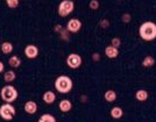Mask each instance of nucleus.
Wrapping results in <instances>:
<instances>
[{
	"label": "nucleus",
	"mask_w": 156,
	"mask_h": 122,
	"mask_svg": "<svg viewBox=\"0 0 156 122\" xmlns=\"http://www.w3.org/2000/svg\"><path fill=\"white\" fill-rule=\"evenodd\" d=\"M122 20H124L125 22H129V15H127V14H126V15H124V16H122Z\"/></svg>",
	"instance_id": "nucleus-26"
},
{
	"label": "nucleus",
	"mask_w": 156,
	"mask_h": 122,
	"mask_svg": "<svg viewBox=\"0 0 156 122\" xmlns=\"http://www.w3.org/2000/svg\"><path fill=\"white\" fill-rule=\"evenodd\" d=\"M23 54L28 59H35L37 58L40 54V49L37 48V45L35 44H27L25 47V50H23Z\"/></svg>",
	"instance_id": "nucleus-7"
},
{
	"label": "nucleus",
	"mask_w": 156,
	"mask_h": 122,
	"mask_svg": "<svg viewBox=\"0 0 156 122\" xmlns=\"http://www.w3.org/2000/svg\"><path fill=\"white\" fill-rule=\"evenodd\" d=\"M21 63H22V61H21L20 56H18V55H13V56H11V57L8 58V65L12 69H18V68H20Z\"/></svg>",
	"instance_id": "nucleus-15"
},
{
	"label": "nucleus",
	"mask_w": 156,
	"mask_h": 122,
	"mask_svg": "<svg viewBox=\"0 0 156 122\" xmlns=\"http://www.w3.org/2000/svg\"><path fill=\"white\" fill-rule=\"evenodd\" d=\"M99 58H100L99 57V54H93V59H94V61H96V59L98 61Z\"/></svg>",
	"instance_id": "nucleus-27"
},
{
	"label": "nucleus",
	"mask_w": 156,
	"mask_h": 122,
	"mask_svg": "<svg viewBox=\"0 0 156 122\" xmlns=\"http://www.w3.org/2000/svg\"><path fill=\"white\" fill-rule=\"evenodd\" d=\"M75 9V2L72 0H62L59 2L58 8H57V13L59 16L65 18L69 14H71Z\"/></svg>",
	"instance_id": "nucleus-5"
},
{
	"label": "nucleus",
	"mask_w": 156,
	"mask_h": 122,
	"mask_svg": "<svg viewBox=\"0 0 156 122\" xmlns=\"http://www.w3.org/2000/svg\"><path fill=\"white\" fill-rule=\"evenodd\" d=\"M58 108L61 112L68 113V112H70V110L72 109V103L69 100V99H62V100L59 101Z\"/></svg>",
	"instance_id": "nucleus-13"
},
{
	"label": "nucleus",
	"mask_w": 156,
	"mask_h": 122,
	"mask_svg": "<svg viewBox=\"0 0 156 122\" xmlns=\"http://www.w3.org/2000/svg\"><path fill=\"white\" fill-rule=\"evenodd\" d=\"M39 122H56V117L51 114H43V115H41L39 117Z\"/></svg>",
	"instance_id": "nucleus-19"
},
{
	"label": "nucleus",
	"mask_w": 156,
	"mask_h": 122,
	"mask_svg": "<svg viewBox=\"0 0 156 122\" xmlns=\"http://www.w3.org/2000/svg\"><path fill=\"white\" fill-rule=\"evenodd\" d=\"M155 64V59L151 57V56H146L144 59L142 61V65L144 68H150Z\"/></svg>",
	"instance_id": "nucleus-20"
},
{
	"label": "nucleus",
	"mask_w": 156,
	"mask_h": 122,
	"mask_svg": "<svg viewBox=\"0 0 156 122\" xmlns=\"http://www.w3.org/2000/svg\"><path fill=\"white\" fill-rule=\"evenodd\" d=\"M141 39L144 41H153L156 39V23L151 21L143 22L139 29Z\"/></svg>",
	"instance_id": "nucleus-2"
},
{
	"label": "nucleus",
	"mask_w": 156,
	"mask_h": 122,
	"mask_svg": "<svg viewBox=\"0 0 156 122\" xmlns=\"http://www.w3.org/2000/svg\"><path fill=\"white\" fill-rule=\"evenodd\" d=\"M4 72H5V64H4V62L0 61V75Z\"/></svg>",
	"instance_id": "nucleus-25"
},
{
	"label": "nucleus",
	"mask_w": 156,
	"mask_h": 122,
	"mask_svg": "<svg viewBox=\"0 0 156 122\" xmlns=\"http://www.w3.org/2000/svg\"><path fill=\"white\" fill-rule=\"evenodd\" d=\"M82 63H83V59L80 57V55H78V54L72 52V54H70V55L66 57V65H68L70 69H72V70L79 69Z\"/></svg>",
	"instance_id": "nucleus-6"
},
{
	"label": "nucleus",
	"mask_w": 156,
	"mask_h": 122,
	"mask_svg": "<svg viewBox=\"0 0 156 122\" xmlns=\"http://www.w3.org/2000/svg\"><path fill=\"white\" fill-rule=\"evenodd\" d=\"M82 26H83V23L79 19H77V18L70 19L66 23V30L75 34V33H78L82 29Z\"/></svg>",
	"instance_id": "nucleus-8"
},
{
	"label": "nucleus",
	"mask_w": 156,
	"mask_h": 122,
	"mask_svg": "<svg viewBox=\"0 0 156 122\" xmlns=\"http://www.w3.org/2000/svg\"><path fill=\"white\" fill-rule=\"evenodd\" d=\"M89 7L92 11H97L98 8H99V1L98 0H91L90 4H89Z\"/></svg>",
	"instance_id": "nucleus-22"
},
{
	"label": "nucleus",
	"mask_w": 156,
	"mask_h": 122,
	"mask_svg": "<svg viewBox=\"0 0 156 122\" xmlns=\"http://www.w3.org/2000/svg\"><path fill=\"white\" fill-rule=\"evenodd\" d=\"M5 2H6L7 7L11 9H15L20 5V0H5Z\"/></svg>",
	"instance_id": "nucleus-21"
},
{
	"label": "nucleus",
	"mask_w": 156,
	"mask_h": 122,
	"mask_svg": "<svg viewBox=\"0 0 156 122\" xmlns=\"http://www.w3.org/2000/svg\"><path fill=\"white\" fill-rule=\"evenodd\" d=\"M15 79H16V73H15L14 69L7 70L4 72V82H5V83H7V84L13 83V82H15Z\"/></svg>",
	"instance_id": "nucleus-14"
},
{
	"label": "nucleus",
	"mask_w": 156,
	"mask_h": 122,
	"mask_svg": "<svg viewBox=\"0 0 156 122\" xmlns=\"http://www.w3.org/2000/svg\"><path fill=\"white\" fill-rule=\"evenodd\" d=\"M13 49H14L13 43L9 42V41H5V42H2L0 44V50H1V52L4 55H11L13 52Z\"/></svg>",
	"instance_id": "nucleus-10"
},
{
	"label": "nucleus",
	"mask_w": 156,
	"mask_h": 122,
	"mask_svg": "<svg viewBox=\"0 0 156 122\" xmlns=\"http://www.w3.org/2000/svg\"><path fill=\"white\" fill-rule=\"evenodd\" d=\"M135 98L139 101H146L148 99V92L146 90H139L135 93Z\"/></svg>",
	"instance_id": "nucleus-18"
},
{
	"label": "nucleus",
	"mask_w": 156,
	"mask_h": 122,
	"mask_svg": "<svg viewBox=\"0 0 156 122\" xmlns=\"http://www.w3.org/2000/svg\"><path fill=\"white\" fill-rule=\"evenodd\" d=\"M42 100L47 103V105H52L56 101V94L52 91H46L42 96Z\"/></svg>",
	"instance_id": "nucleus-12"
},
{
	"label": "nucleus",
	"mask_w": 156,
	"mask_h": 122,
	"mask_svg": "<svg viewBox=\"0 0 156 122\" xmlns=\"http://www.w3.org/2000/svg\"><path fill=\"white\" fill-rule=\"evenodd\" d=\"M122 115H124L122 108H120V107H113V108L111 109V116L113 119H120V117H122Z\"/></svg>",
	"instance_id": "nucleus-17"
},
{
	"label": "nucleus",
	"mask_w": 156,
	"mask_h": 122,
	"mask_svg": "<svg viewBox=\"0 0 156 122\" xmlns=\"http://www.w3.org/2000/svg\"><path fill=\"white\" fill-rule=\"evenodd\" d=\"M0 98H1V100L4 103H13L19 98V92H18V90L14 87L13 85L7 84L5 86H2L1 90H0Z\"/></svg>",
	"instance_id": "nucleus-3"
},
{
	"label": "nucleus",
	"mask_w": 156,
	"mask_h": 122,
	"mask_svg": "<svg viewBox=\"0 0 156 122\" xmlns=\"http://www.w3.org/2000/svg\"><path fill=\"white\" fill-rule=\"evenodd\" d=\"M16 115V109L11 103H4L0 106V117L4 121H12Z\"/></svg>",
	"instance_id": "nucleus-4"
},
{
	"label": "nucleus",
	"mask_w": 156,
	"mask_h": 122,
	"mask_svg": "<svg viewBox=\"0 0 156 122\" xmlns=\"http://www.w3.org/2000/svg\"><path fill=\"white\" fill-rule=\"evenodd\" d=\"M100 26L103 27V28H107V27L110 26V22H108V21H107L106 19H104L103 21H101V22H100Z\"/></svg>",
	"instance_id": "nucleus-24"
},
{
	"label": "nucleus",
	"mask_w": 156,
	"mask_h": 122,
	"mask_svg": "<svg viewBox=\"0 0 156 122\" xmlns=\"http://www.w3.org/2000/svg\"><path fill=\"white\" fill-rule=\"evenodd\" d=\"M37 108H39L37 103H35V101H33V100L26 101V103H25V106H23V110L26 112L27 114H29V115H34V114L37 112Z\"/></svg>",
	"instance_id": "nucleus-9"
},
{
	"label": "nucleus",
	"mask_w": 156,
	"mask_h": 122,
	"mask_svg": "<svg viewBox=\"0 0 156 122\" xmlns=\"http://www.w3.org/2000/svg\"><path fill=\"white\" fill-rule=\"evenodd\" d=\"M111 44L113 45V47H115V48H119L120 44H121V41H120V39H118V37H114V39H112V41H111Z\"/></svg>",
	"instance_id": "nucleus-23"
},
{
	"label": "nucleus",
	"mask_w": 156,
	"mask_h": 122,
	"mask_svg": "<svg viewBox=\"0 0 156 122\" xmlns=\"http://www.w3.org/2000/svg\"><path fill=\"white\" fill-rule=\"evenodd\" d=\"M104 99L107 103H113V101H115V99H117V93H115V91L107 90L104 93Z\"/></svg>",
	"instance_id": "nucleus-16"
},
{
	"label": "nucleus",
	"mask_w": 156,
	"mask_h": 122,
	"mask_svg": "<svg viewBox=\"0 0 156 122\" xmlns=\"http://www.w3.org/2000/svg\"><path fill=\"white\" fill-rule=\"evenodd\" d=\"M55 90L57 91L61 94H68L69 92H71L72 87H73V82L70 77L68 76H58L55 79Z\"/></svg>",
	"instance_id": "nucleus-1"
},
{
	"label": "nucleus",
	"mask_w": 156,
	"mask_h": 122,
	"mask_svg": "<svg viewBox=\"0 0 156 122\" xmlns=\"http://www.w3.org/2000/svg\"><path fill=\"white\" fill-rule=\"evenodd\" d=\"M105 55L108 58H111V59L117 58L118 56H119V49L115 48V47H113L112 44L107 45V47L105 48Z\"/></svg>",
	"instance_id": "nucleus-11"
}]
</instances>
